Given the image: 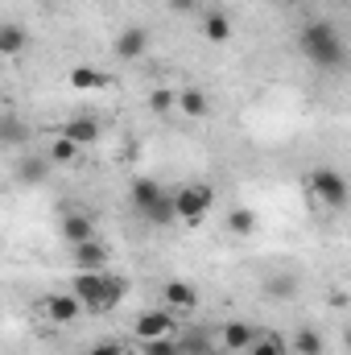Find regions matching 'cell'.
<instances>
[{
  "label": "cell",
  "mask_w": 351,
  "mask_h": 355,
  "mask_svg": "<svg viewBox=\"0 0 351 355\" xmlns=\"http://www.w3.org/2000/svg\"><path fill=\"white\" fill-rule=\"evenodd\" d=\"M170 8H174V12H194L198 0H170Z\"/></svg>",
  "instance_id": "cell-31"
},
{
  "label": "cell",
  "mask_w": 351,
  "mask_h": 355,
  "mask_svg": "<svg viewBox=\"0 0 351 355\" xmlns=\"http://www.w3.org/2000/svg\"><path fill=\"white\" fill-rule=\"evenodd\" d=\"M83 149L75 145V141H67V137H58L54 145H50V153H46V162H54V166H71L75 157H79Z\"/></svg>",
  "instance_id": "cell-22"
},
{
  "label": "cell",
  "mask_w": 351,
  "mask_h": 355,
  "mask_svg": "<svg viewBox=\"0 0 351 355\" xmlns=\"http://www.w3.org/2000/svg\"><path fill=\"white\" fill-rule=\"evenodd\" d=\"M141 215H145L149 223H157V227H170V223L178 219V215H174V198H170V194H162V198H157L149 211H141Z\"/></svg>",
  "instance_id": "cell-21"
},
{
  "label": "cell",
  "mask_w": 351,
  "mask_h": 355,
  "mask_svg": "<svg viewBox=\"0 0 351 355\" xmlns=\"http://www.w3.org/2000/svg\"><path fill=\"white\" fill-rule=\"evenodd\" d=\"M42 314L54 318V322H75V318L83 314V306H79L75 293H50V297L42 302Z\"/></svg>",
  "instance_id": "cell-9"
},
{
  "label": "cell",
  "mask_w": 351,
  "mask_h": 355,
  "mask_svg": "<svg viewBox=\"0 0 351 355\" xmlns=\"http://www.w3.org/2000/svg\"><path fill=\"white\" fill-rule=\"evenodd\" d=\"M174 107L178 112H186L190 120H203V116L211 112V99H207L198 87H186V91H178L174 95Z\"/></svg>",
  "instance_id": "cell-16"
},
{
  "label": "cell",
  "mask_w": 351,
  "mask_h": 355,
  "mask_svg": "<svg viewBox=\"0 0 351 355\" xmlns=\"http://www.w3.org/2000/svg\"><path fill=\"white\" fill-rule=\"evenodd\" d=\"M252 327L248 322H228L223 331H219V343H223V352H244L248 343H252Z\"/></svg>",
  "instance_id": "cell-17"
},
{
  "label": "cell",
  "mask_w": 351,
  "mask_h": 355,
  "mask_svg": "<svg viewBox=\"0 0 351 355\" xmlns=\"http://www.w3.org/2000/svg\"><path fill=\"white\" fill-rule=\"evenodd\" d=\"M4 141H25V124L4 120V128H0V145H4Z\"/></svg>",
  "instance_id": "cell-29"
},
{
  "label": "cell",
  "mask_w": 351,
  "mask_h": 355,
  "mask_svg": "<svg viewBox=\"0 0 351 355\" xmlns=\"http://www.w3.org/2000/svg\"><path fill=\"white\" fill-rule=\"evenodd\" d=\"M293 352L298 355H323V335H318L314 327H302V331L293 335Z\"/></svg>",
  "instance_id": "cell-24"
},
{
  "label": "cell",
  "mask_w": 351,
  "mask_h": 355,
  "mask_svg": "<svg viewBox=\"0 0 351 355\" xmlns=\"http://www.w3.org/2000/svg\"><path fill=\"white\" fill-rule=\"evenodd\" d=\"M211 207H215V190H211L207 182H186L174 194V215L186 219V223H198Z\"/></svg>",
  "instance_id": "cell-2"
},
{
  "label": "cell",
  "mask_w": 351,
  "mask_h": 355,
  "mask_svg": "<svg viewBox=\"0 0 351 355\" xmlns=\"http://www.w3.org/2000/svg\"><path fill=\"white\" fill-rule=\"evenodd\" d=\"M4 120H8V112H4V107H0V128H4Z\"/></svg>",
  "instance_id": "cell-32"
},
{
  "label": "cell",
  "mask_w": 351,
  "mask_h": 355,
  "mask_svg": "<svg viewBox=\"0 0 351 355\" xmlns=\"http://www.w3.org/2000/svg\"><path fill=\"white\" fill-rule=\"evenodd\" d=\"M268 293H273V297H293V293H298V281H293V277H273V281H268Z\"/></svg>",
  "instance_id": "cell-27"
},
{
  "label": "cell",
  "mask_w": 351,
  "mask_h": 355,
  "mask_svg": "<svg viewBox=\"0 0 351 355\" xmlns=\"http://www.w3.org/2000/svg\"><path fill=\"white\" fill-rule=\"evenodd\" d=\"M268 4H289V0H268Z\"/></svg>",
  "instance_id": "cell-33"
},
{
  "label": "cell",
  "mask_w": 351,
  "mask_h": 355,
  "mask_svg": "<svg viewBox=\"0 0 351 355\" xmlns=\"http://www.w3.org/2000/svg\"><path fill=\"white\" fill-rule=\"evenodd\" d=\"M128 293V281L124 277H112V272H103V314L112 310V306H120V297Z\"/></svg>",
  "instance_id": "cell-23"
},
{
  "label": "cell",
  "mask_w": 351,
  "mask_h": 355,
  "mask_svg": "<svg viewBox=\"0 0 351 355\" xmlns=\"http://www.w3.org/2000/svg\"><path fill=\"white\" fill-rule=\"evenodd\" d=\"M99 132H103V128H99V120H95V116H71V120L62 124V132H58V137L75 141L79 149H91V145L99 141Z\"/></svg>",
  "instance_id": "cell-8"
},
{
  "label": "cell",
  "mask_w": 351,
  "mask_h": 355,
  "mask_svg": "<svg viewBox=\"0 0 351 355\" xmlns=\"http://www.w3.org/2000/svg\"><path fill=\"white\" fill-rule=\"evenodd\" d=\"M244 352L248 355H289V343L281 335H252V343Z\"/></svg>",
  "instance_id": "cell-20"
},
{
  "label": "cell",
  "mask_w": 351,
  "mask_h": 355,
  "mask_svg": "<svg viewBox=\"0 0 351 355\" xmlns=\"http://www.w3.org/2000/svg\"><path fill=\"white\" fill-rule=\"evenodd\" d=\"M67 83L75 91H103L112 79L99 71V67H87V62H79V67H71V75H67Z\"/></svg>",
  "instance_id": "cell-14"
},
{
  "label": "cell",
  "mask_w": 351,
  "mask_h": 355,
  "mask_svg": "<svg viewBox=\"0 0 351 355\" xmlns=\"http://www.w3.org/2000/svg\"><path fill=\"white\" fill-rule=\"evenodd\" d=\"M71 293L79 297L87 314H103V272H79L71 281Z\"/></svg>",
  "instance_id": "cell-5"
},
{
  "label": "cell",
  "mask_w": 351,
  "mask_h": 355,
  "mask_svg": "<svg viewBox=\"0 0 351 355\" xmlns=\"http://www.w3.org/2000/svg\"><path fill=\"white\" fill-rule=\"evenodd\" d=\"M29 46V29L17 21H0V58H12Z\"/></svg>",
  "instance_id": "cell-13"
},
{
  "label": "cell",
  "mask_w": 351,
  "mask_h": 355,
  "mask_svg": "<svg viewBox=\"0 0 351 355\" xmlns=\"http://www.w3.org/2000/svg\"><path fill=\"white\" fill-rule=\"evenodd\" d=\"M87 355H124V343H116V339H108V343H95Z\"/></svg>",
  "instance_id": "cell-30"
},
{
  "label": "cell",
  "mask_w": 351,
  "mask_h": 355,
  "mask_svg": "<svg viewBox=\"0 0 351 355\" xmlns=\"http://www.w3.org/2000/svg\"><path fill=\"white\" fill-rule=\"evenodd\" d=\"M46 174H50V162L46 157H21L17 162V182H25V186L46 182Z\"/></svg>",
  "instance_id": "cell-19"
},
{
  "label": "cell",
  "mask_w": 351,
  "mask_h": 355,
  "mask_svg": "<svg viewBox=\"0 0 351 355\" xmlns=\"http://www.w3.org/2000/svg\"><path fill=\"white\" fill-rule=\"evenodd\" d=\"M257 223H261V219H257L252 207H232V211H228V232H232V236H252Z\"/></svg>",
  "instance_id": "cell-18"
},
{
  "label": "cell",
  "mask_w": 351,
  "mask_h": 355,
  "mask_svg": "<svg viewBox=\"0 0 351 355\" xmlns=\"http://www.w3.org/2000/svg\"><path fill=\"white\" fill-rule=\"evenodd\" d=\"M162 297H166V310H198V289L190 281H170Z\"/></svg>",
  "instance_id": "cell-11"
},
{
  "label": "cell",
  "mask_w": 351,
  "mask_h": 355,
  "mask_svg": "<svg viewBox=\"0 0 351 355\" xmlns=\"http://www.w3.org/2000/svg\"><path fill=\"white\" fill-rule=\"evenodd\" d=\"M112 50H116L120 62H137V58L149 50V29H145V25H128V29H120L116 42H112Z\"/></svg>",
  "instance_id": "cell-6"
},
{
  "label": "cell",
  "mask_w": 351,
  "mask_h": 355,
  "mask_svg": "<svg viewBox=\"0 0 351 355\" xmlns=\"http://www.w3.org/2000/svg\"><path fill=\"white\" fill-rule=\"evenodd\" d=\"M62 240H67L71 248L83 244V240H95V219H91L87 211L67 207V211H62Z\"/></svg>",
  "instance_id": "cell-7"
},
{
  "label": "cell",
  "mask_w": 351,
  "mask_h": 355,
  "mask_svg": "<svg viewBox=\"0 0 351 355\" xmlns=\"http://www.w3.org/2000/svg\"><path fill=\"white\" fill-rule=\"evenodd\" d=\"M298 46L302 54L318 67V71H339L348 62V46L339 37V29L331 21H306L302 33H298Z\"/></svg>",
  "instance_id": "cell-1"
},
{
  "label": "cell",
  "mask_w": 351,
  "mask_h": 355,
  "mask_svg": "<svg viewBox=\"0 0 351 355\" xmlns=\"http://www.w3.org/2000/svg\"><path fill=\"white\" fill-rule=\"evenodd\" d=\"M203 37H207V42H215V46L232 42V17H228L223 8H211V12H203Z\"/></svg>",
  "instance_id": "cell-12"
},
{
  "label": "cell",
  "mask_w": 351,
  "mask_h": 355,
  "mask_svg": "<svg viewBox=\"0 0 351 355\" xmlns=\"http://www.w3.org/2000/svg\"><path fill=\"white\" fill-rule=\"evenodd\" d=\"M141 347H145V355H182L174 339H153V343H141Z\"/></svg>",
  "instance_id": "cell-28"
},
{
  "label": "cell",
  "mask_w": 351,
  "mask_h": 355,
  "mask_svg": "<svg viewBox=\"0 0 351 355\" xmlns=\"http://www.w3.org/2000/svg\"><path fill=\"white\" fill-rule=\"evenodd\" d=\"M132 335H137L141 343H153V339H174V335H178V322H174V314H170V310H145V314H137Z\"/></svg>",
  "instance_id": "cell-3"
},
{
  "label": "cell",
  "mask_w": 351,
  "mask_h": 355,
  "mask_svg": "<svg viewBox=\"0 0 351 355\" xmlns=\"http://www.w3.org/2000/svg\"><path fill=\"white\" fill-rule=\"evenodd\" d=\"M149 107H153L157 116H170V112H174V91H166V87L149 91Z\"/></svg>",
  "instance_id": "cell-26"
},
{
  "label": "cell",
  "mask_w": 351,
  "mask_h": 355,
  "mask_svg": "<svg viewBox=\"0 0 351 355\" xmlns=\"http://www.w3.org/2000/svg\"><path fill=\"white\" fill-rule=\"evenodd\" d=\"M75 268H79V272H108V248H103L99 240L75 244Z\"/></svg>",
  "instance_id": "cell-10"
},
{
  "label": "cell",
  "mask_w": 351,
  "mask_h": 355,
  "mask_svg": "<svg viewBox=\"0 0 351 355\" xmlns=\"http://www.w3.org/2000/svg\"><path fill=\"white\" fill-rule=\"evenodd\" d=\"M310 194L327 207H343L348 202V178L339 170H314L310 174Z\"/></svg>",
  "instance_id": "cell-4"
},
{
  "label": "cell",
  "mask_w": 351,
  "mask_h": 355,
  "mask_svg": "<svg viewBox=\"0 0 351 355\" xmlns=\"http://www.w3.org/2000/svg\"><path fill=\"white\" fill-rule=\"evenodd\" d=\"M174 343H178V352H182V355H207V352H211L203 331H186V335H178Z\"/></svg>",
  "instance_id": "cell-25"
},
{
  "label": "cell",
  "mask_w": 351,
  "mask_h": 355,
  "mask_svg": "<svg viewBox=\"0 0 351 355\" xmlns=\"http://www.w3.org/2000/svg\"><path fill=\"white\" fill-rule=\"evenodd\" d=\"M162 194H166V190H162V182H157V178H137V182H132V190H128V198H132V207H137V211H149Z\"/></svg>",
  "instance_id": "cell-15"
}]
</instances>
